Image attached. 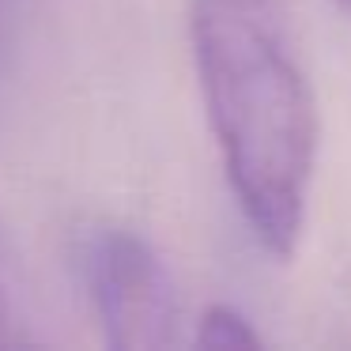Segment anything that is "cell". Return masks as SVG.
Returning a JSON list of instances; mask_svg holds the SVG:
<instances>
[{"mask_svg":"<svg viewBox=\"0 0 351 351\" xmlns=\"http://www.w3.org/2000/svg\"><path fill=\"white\" fill-rule=\"evenodd\" d=\"M193 61L227 182L272 257L298 245L317 106L283 0H193Z\"/></svg>","mask_w":351,"mask_h":351,"instance_id":"6da1fadb","label":"cell"},{"mask_svg":"<svg viewBox=\"0 0 351 351\" xmlns=\"http://www.w3.org/2000/svg\"><path fill=\"white\" fill-rule=\"evenodd\" d=\"M76 261L110 348L155 351L178 340L174 283L147 238L125 227H95L80 238Z\"/></svg>","mask_w":351,"mask_h":351,"instance_id":"7a4b0ae2","label":"cell"},{"mask_svg":"<svg viewBox=\"0 0 351 351\" xmlns=\"http://www.w3.org/2000/svg\"><path fill=\"white\" fill-rule=\"evenodd\" d=\"M197 348H208V351H250V348H261V332L253 328V321L245 317L242 310L227 302H212L197 321V336H193Z\"/></svg>","mask_w":351,"mask_h":351,"instance_id":"3957f363","label":"cell"},{"mask_svg":"<svg viewBox=\"0 0 351 351\" xmlns=\"http://www.w3.org/2000/svg\"><path fill=\"white\" fill-rule=\"evenodd\" d=\"M23 321L16 310V280H12V261L4 250V238H0V348H12V343H23Z\"/></svg>","mask_w":351,"mask_h":351,"instance_id":"277c9868","label":"cell"},{"mask_svg":"<svg viewBox=\"0 0 351 351\" xmlns=\"http://www.w3.org/2000/svg\"><path fill=\"white\" fill-rule=\"evenodd\" d=\"M336 4H340L343 12H351V0H336Z\"/></svg>","mask_w":351,"mask_h":351,"instance_id":"5b68a950","label":"cell"},{"mask_svg":"<svg viewBox=\"0 0 351 351\" xmlns=\"http://www.w3.org/2000/svg\"><path fill=\"white\" fill-rule=\"evenodd\" d=\"M0 31H4V12H0Z\"/></svg>","mask_w":351,"mask_h":351,"instance_id":"8992f818","label":"cell"}]
</instances>
